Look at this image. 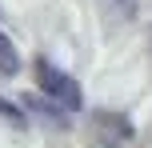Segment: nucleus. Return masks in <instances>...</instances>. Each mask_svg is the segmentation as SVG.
<instances>
[{"label": "nucleus", "instance_id": "1", "mask_svg": "<svg viewBox=\"0 0 152 148\" xmlns=\"http://www.w3.org/2000/svg\"><path fill=\"white\" fill-rule=\"evenodd\" d=\"M36 84H40V92H44L52 104H60V108H68V112L84 108V92H80V84H76L68 72H60L56 64H48L44 56L36 60Z\"/></svg>", "mask_w": 152, "mask_h": 148}, {"label": "nucleus", "instance_id": "5", "mask_svg": "<svg viewBox=\"0 0 152 148\" xmlns=\"http://www.w3.org/2000/svg\"><path fill=\"white\" fill-rule=\"evenodd\" d=\"M112 4L120 8V16H132V12H136V0H112Z\"/></svg>", "mask_w": 152, "mask_h": 148}, {"label": "nucleus", "instance_id": "4", "mask_svg": "<svg viewBox=\"0 0 152 148\" xmlns=\"http://www.w3.org/2000/svg\"><path fill=\"white\" fill-rule=\"evenodd\" d=\"M0 116H4V120H12V124H24V112L16 108V104H8L4 96H0Z\"/></svg>", "mask_w": 152, "mask_h": 148}, {"label": "nucleus", "instance_id": "3", "mask_svg": "<svg viewBox=\"0 0 152 148\" xmlns=\"http://www.w3.org/2000/svg\"><path fill=\"white\" fill-rule=\"evenodd\" d=\"M20 72V52H16V44L0 32V76H16Z\"/></svg>", "mask_w": 152, "mask_h": 148}, {"label": "nucleus", "instance_id": "2", "mask_svg": "<svg viewBox=\"0 0 152 148\" xmlns=\"http://www.w3.org/2000/svg\"><path fill=\"white\" fill-rule=\"evenodd\" d=\"M92 128L100 132V140H104L108 148H120L132 136V124L124 116H116V112H96V116H92Z\"/></svg>", "mask_w": 152, "mask_h": 148}]
</instances>
